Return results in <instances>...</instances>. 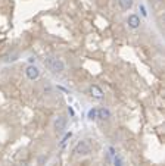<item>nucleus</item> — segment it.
Segmentation results:
<instances>
[{
    "label": "nucleus",
    "mask_w": 165,
    "mask_h": 166,
    "mask_svg": "<svg viewBox=\"0 0 165 166\" xmlns=\"http://www.w3.org/2000/svg\"><path fill=\"white\" fill-rule=\"evenodd\" d=\"M44 65L53 72V74H62L65 71V63L61 59L56 57H46L44 59Z\"/></svg>",
    "instance_id": "f257e3e1"
},
{
    "label": "nucleus",
    "mask_w": 165,
    "mask_h": 166,
    "mask_svg": "<svg viewBox=\"0 0 165 166\" xmlns=\"http://www.w3.org/2000/svg\"><path fill=\"white\" fill-rule=\"evenodd\" d=\"M74 153L78 156H88L91 153V144L88 143V140H81L78 141V144L74 149Z\"/></svg>",
    "instance_id": "f03ea898"
},
{
    "label": "nucleus",
    "mask_w": 165,
    "mask_h": 166,
    "mask_svg": "<svg viewBox=\"0 0 165 166\" xmlns=\"http://www.w3.org/2000/svg\"><path fill=\"white\" fill-rule=\"evenodd\" d=\"M25 75H27L28 80L36 81V80L40 77V71H39L37 66H34V65H28V66L25 68Z\"/></svg>",
    "instance_id": "7ed1b4c3"
},
{
    "label": "nucleus",
    "mask_w": 165,
    "mask_h": 166,
    "mask_svg": "<svg viewBox=\"0 0 165 166\" xmlns=\"http://www.w3.org/2000/svg\"><path fill=\"white\" fill-rule=\"evenodd\" d=\"M65 128H66V118L65 116H58L53 121V129L56 132H64Z\"/></svg>",
    "instance_id": "20e7f679"
},
{
    "label": "nucleus",
    "mask_w": 165,
    "mask_h": 166,
    "mask_svg": "<svg viewBox=\"0 0 165 166\" xmlns=\"http://www.w3.org/2000/svg\"><path fill=\"white\" fill-rule=\"evenodd\" d=\"M88 93H90V96H91V97H94V99H97V100L103 99V96H105L103 90H102L99 85H96V84H94V85H90Z\"/></svg>",
    "instance_id": "39448f33"
},
{
    "label": "nucleus",
    "mask_w": 165,
    "mask_h": 166,
    "mask_svg": "<svg viewBox=\"0 0 165 166\" xmlns=\"http://www.w3.org/2000/svg\"><path fill=\"white\" fill-rule=\"evenodd\" d=\"M127 24H128V27L130 28H133V30H137L139 27H140V18L137 16V15H130L128 16V19H127Z\"/></svg>",
    "instance_id": "423d86ee"
},
{
    "label": "nucleus",
    "mask_w": 165,
    "mask_h": 166,
    "mask_svg": "<svg viewBox=\"0 0 165 166\" xmlns=\"http://www.w3.org/2000/svg\"><path fill=\"white\" fill-rule=\"evenodd\" d=\"M97 118H100V119H109L111 118V112H109V109H105V107H102V109H97Z\"/></svg>",
    "instance_id": "0eeeda50"
},
{
    "label": "nucleus",
    "mask_w": 165,
    "mask_h": 166,
    "mask_svg": "<svg viewBox=\"0 0 165 166\" xmlns=\"http://www.w3.org/2000/svg\"><path fill=\"white\" fill-rule=\"evenodd\" d=\"M118 1H120V6L123 10H128L133 6V0H118Z\"/></svg>",
    "instance_id": "6e6552de"
},
{
    "label": "nucleus",
    "mask_w": 165,
    "mask_h": 166,
    "mask_svg": "<svg viewBox=\"0 0 165 166\" xmlns=\"http://www.w3.org/2000/svg\"><path fill=\"white\" fill-rule=\"evenodd\" d=\"M97 118V109H90L88 110V119H96Z\"/></svg>",
    "instance_id": "1a4fd4ad"
},
{
    "label": "nucleus",
    "mask_w": 165,
    "mask_h": 166,
    "mask_svg": "<svg viewBox=\"0 0 165 166\" xmlns=\"http://www.w3.org/2000/svg\"><path fill=\"white\" fill-rule=\"evenodd\" d=\"M16 57H18V54L13 53V54H7V56L4 57V60H6V62H13V60H16Z\"/></svg>",
    "instance_id": "9d476101"
},
{
    "label": "nucleus",
    "mask_w": 165,
    "mask_h": 166,
    "mask_svg": "<svg viewBox=\"0 0 165 166\" xmlns=\"http://www.w3.org/2000/svg\"><path fill=\"white\" fill-rule=\"evenodd\" d=\"M71 135H72V134H71V132H68V134H66V135L64 137V141H62V146H64V144H65V143H66V141H68L69 138H71Z\"/></svg>",
    "instance_id": "9b49d317"
},
{
    "label": "nucleus",
    "mask_w": 165,
    "mask_h": 166,
    "mask_svg": "<svg viewBox=\"0 0 165 166\" xmlns=\"http://www.w3.org/2000/svg\"><path fill=\"white\" fill-rule=\"evenodd\" d=\"M115 166H121V160H120L118 157L115 159Z\"/></svg>",
    "instance_id": "f8f14e48"
},
{
    "label": "nucleus",
    "mask_w": 165,
    "mask_h": 166,
    "mask_svg": "<svg viewBox=\"0 0 165 166\" xmlns=\"http://www.w3.org/2000/svg\"><path fill=\"white\" fill-rule=\"evenodd\" d=\"M140 10H142V13L146 16V9H145V6H140Z\"/></svg>",
    "instance_id": "ddd939ff"
},
{
    "label": "nucleus",
    "mask_w": 165,
    "mask_h": 166,
    "mask_svg": "<svg viewBox=\"0 0 165 166\" xmlns=\"http://www.w3.org/2000/svg\"><path fill=\"white\" fill-rule=\"evenodd\" d=\"M155 1H162V0H155Z\"/></svg>",
    "instance_id": "4468645a"
}]
</instances>
